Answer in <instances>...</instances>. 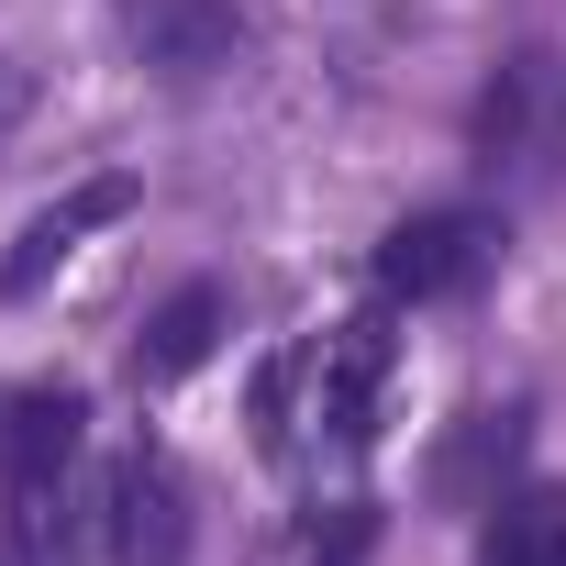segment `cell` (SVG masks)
Masks as SVG:
<instances>
[{
  "label": "cell",
  "mask_w": 566,
  "mask_h": 566,
  "mask_svg": "<svg viewBox=\"0 0 566 566\" xmlns=\"http://www.w3.org/2000/svg\"><path fill=\"white\" fill-rule=\"evenodd\" d=\"M467 156H478V178H489L500 200L566 189V45H511V56L478 78Z\"/></svg>",
  "instance_id": "1"
},
{
  "label": "cell",
  "mask_w": 566,
  "mask_h": 566,
  "mask_svg": "<svg viewBox=\"0 0 566 566\" xmlns=\"http://www.w3.org/2000/svg\"><path fill=\"white\" fill-rule=\"evenodd\" d=\"M489 266H500V211H478V200H433V211H400L378 233V290L411 312L489 290Z\"/></svg>",
  "instance_id": "2"
},
{
  "label": "cell",
  "mask_w": 566,
  "mask_h": 566,
  "mask_svg": "<svg viewBox=\"0 0 566 566\" xmlns=\"http://www.w3.org/2000/svg\"><path fill=\"white\" fill-rule=\"evenodd\" d=\"M389 367H400V345H389V312H356V323H334V334L301 356V389H312V411H301V422H312L334 455H356V444L378 433Z\"/></svg>",
  "instance_id": "3"
},
{
  "label": "cell",
  "mask_w": 566,
  "mask_h": 566,
  "mask_svg": "<svg viewBox=\"0 0 566 566\" xmlns=\"http://www.w3.org/2000/svg\"><path fill=\"white\" fill-rule=\"evenodd\" d=\"M101 566H189V478L156 444L101 478Z\"/></svg>",
  "instance_id": "4"
},
{
  "label": "cell",
  "mask_w": 566,
  "mask_h": 566,
  "mask_svg": "<svg viewBox=\"0 0 566 566\" xmlns=\"http://www.w3.org/2000/svg\"><path fill=\"white\" fill-rule=\"evenodd\" d=\"M123 45L156 67V78H211L244 56V12L233 0H112Z\"/></svg>",
  "instance_id": "5"
},
{
  "label": "cell",
  "mask_w": 566,
  "mask_h": 566,
  "mask_svg": "<svg viewBox=\"0 0 566 566\" xmlns=\"http://www.w3.org/2000/svg\"><path fill=\"white\" fill-rule=\"evenodd\" d=\"M78 444H90V400L67 378H0V489L67 478Z\"/></svg>",
  "instance_id": "6"
},
{
  "label": "cell",
  "mask_w": 566,
  "mask_h": 566,
  "mask_svg": "<svg viewBox=\"0 0 566 566\" xmlns=\"http://www.w3.org/2000/svg\"><path fill=\"white\" fill-rule=\"evenodd\" d=\"M123 211H134V178H78L56 211H34V222L12 233V255H0V301H34L45 277H56V266H67L101 222H123Z\"/></svg>",
  "instance_id": "7"
},
{
  "label": "cell",
  "mask_w": 566,
  "mask_h": 566,
  "mask_svg": "<svg viewBox=\"0 0 566 566\" xmlns=\"http://www.w3.org/2000/svg\"><path fill=\"white\" fill-rule=\"evenodd\" d=\"M222 334H233V290H222V277H189V290H167V301L145 312V334H134L123 378H134V389H178Z\"/></svg>",
  "instance_id": "8"
},
{
  "label": "cell",
  "mask_w": 566,
  "mask_h": 566,
  "mask_svg": "<svg viewBox=\"0 0 566 566\" xmlns=\"http://www.w3.org/2000/svg\"><path fill=\"white\" fill-rule=\"evenodd\" d=\"M78 533H101V489L78 500L67 478H23L12 500H0V544H12V566H78Z\"/></svg>",
  "instance_id": "9"
},
{
  "label": "cell",
  "mask_w": 566,
  "mask_h": 566,
  "mask_svg": "<svg viewBox=\"0 0 566 566\" xmlns=\"http://www.w3.org/2000/svg\"><path fill=\"white\" fill-rule=\"evenodd\" d=\"M522 433H533V411H522V400H500V411H467V422H455V444L433 455V500H455V511H489V500H500V478H511V455H522Z\"/></svg>",
  "instance_id": "10"
},
{
  "label": "cell",
  "mask_w": 566,
  "mask_h": 566,
  "mask_svg": "<svg viewBox=\"0 0 566 566\" xmlns=\"http://www.w3.org/2000/svg\"><path fill=\"white\" fill-rule=\"evenodd\" d=\"M478 566H566V489H500L478 522Z\"/></svg>",
  "instance_id": "11"
},
{
  "label": "cell",
  "mask_w": 566,
  "mask_h": 566,
  "mask_svg": "<svg viewBox=\"0 0 566 566\" xmlns=\"http://www.w3.org/2000/svg\"><path fill=\"white\" fill-rule=\"evenodd\" d=\"M367 555H378V511L356 500V511H334V533L312 544V566H367Z\"/></svg>",
  "instance_id": "12"
},
{
  "label": "cell",
  "mask_w": 566,
  "mask_h": 566,
  "mask_svg": "<svg viewBox=\"0 0 566 566\" xmlns=\"http://www.w3.org/2000/svg\"><path fill=\"white\" fill-rule=\"evenodd\" d=\"M12 112H23V78H12V67H0V134H12Z\"/></svg>",
  "instance_id": "13"
}]
</instances>
